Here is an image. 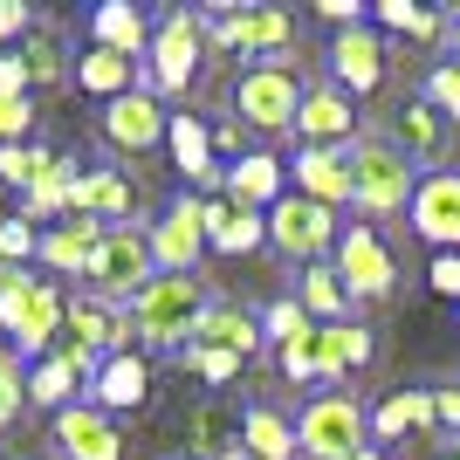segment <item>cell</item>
Masks as SVG:
<instances>
[{
	"label": "cell",
	"instance_id": "4fadbf2b",
	"mask_svg": "<svg viewBox=\"0 0 460 460\" xmlns=\"http://www.w3.org/2000/svg\"><path fill=\"white\" fill-rule=\"evenodd\" d=\"M296 131H303V145H330V152H350V145H358V103H350L337 83H316V90H303Z\"/></svg>",
	"mask_w": 460,
	"mask_h": 460
},
{
	"label": "cell",
	"instance_id": "7a4b0ae2",
	"mask_svg": "<svg viewBox=\"0 0 460 460\" xmlns=\"http://www.w3.org/2000/svg\"><path fill=\"white\" fill-rule=\"evenodd\" d=\"M412 186H420V165L405 152H392L385 137H358L350 145V207L358 213L392 220V213L412 207Z\"/></svg>",
	"mask_w": 460,
	"mask_h": 460
},
{
	"label": "cell",
	"instance_id": "f546056e",
	"mask_svg": "<svg viewBox=\"0 0 460 460\" xmlns=\"http://www.w3.org/2000/svg\"><path fill=\"white\" fill-rule=\"evenodd\" d=\"M76 83L90 96H103V103H117V96L137 90V62L131 56H111V49H90V56H76Z\"/></svg>",
	"mask_w": 460,
	"mask_h": 460
},
{
	"label": "cell",
	"instance_id": "6da1fadb",
	"mask_svg": "<svg viewBox=\"0 0 460 460\" xmlns=\"http://www.w3.org/2000/svg\"><path fill=\"white\" fill-rule=\"evenodd\" d=\"M207 288L192 275H152L145 296L131 303V337H145L152 350H186L199 337V316H207Z\"/></svg>",
	"mask_w": 460,
	"mask_h": 460
},
{
	"label": "cell",
	"instance_id": "277c9868",
	"mask_svg": "<svg viewBox=\"0 0 460 460\" xmlns=\"http://www.w3.org/2000/svg\"><path fill=\"white\" fill-rule=\"evenodd\" d=\"M62 323H69V303H62L56 282H35V275H21V269L0 282V330L14 337L21 358L49 350L62 337Z\"/></svg>",
	"mask_w": 460,
	"mask_h": 460
},
{
	"label": "cell",
	"instance_id": "2e32d148",
	"mask_svg": "<svg viewBox=\"0 0 460 460\" xmlns=\"http://www.w3.org/2000/svg\"><path fill=\"white\" fill-rule=\"evenodd\" d=\"M213 41H220V49H254V56H275V62H288L296 21H288L282 7H241V14H227L220 28H213Z\"/></svg>",
	"mask_w": 460,
	"mask_h": 460
},
{
	"label": "cell",
	"instance_id": "9a60e30c",
	"mask_svg": "<svg viewBox=\"0 0 460 460\" xmlns=\"http://www.w3.org/2000/svg\"><path fill=\"white\" fill-rule=\"evenodd\" d=\"M330 76H337V90H344L350 103H358V96H371V90L385 83V41L371 35L365 21L330 41Z\"/></svg>",
	"mask_w": 460,
	"mask_h": 460
},
{
	"label": "cell",
	"instance_id": "d4e9b609",
	"mask_svg": "<svg viewBox=\"0 0 460 460\" xmlns=\"http://www.w3.org/2000/svg\"><path fill=\"white\" fill-rule=\"evenodd\" d=\"M269 241V220L248 207H234V199H207V248L220 254H254Z\"/></svg>",
	"mask_w": 460,
	"mask_h": 460
},
{
	"label": "cell",
	"instance_id": "603a6c76",
	"mask_svg": "<svg viewBox=\"0 0 460 460\" xmlns=\"http://www.w3.org/2000/svg\"><path fill=\"white\" fill-rule=\"evenodd\" d=\"M103 220H83V213H69V220H62V227H49L35 241V261H49V269L56 275H83L90 269V254H96V241H103Z\"/></svg>",
	"mask_w": 460,
	"mask_h": 460
},
{
	"label": "cell",
	"instance_id": "e575fe53",
	"mask_svg": "<svg viewBox=\"0 0 460 460\" xmlns=\"http://www.w3.org/2000/svg\"><path fill=\"white\" fill-rule=\"evenodd\" d=\"M378 21H385V28H399V35H420V41H440L447 35V14L412 7V0H378Z\"/></svg>",
	"mask_w": 460,
	"mask_h": 460
},
{
	"label": "cell",
	"instance_id": "1f68e13d",
	"mask_svg": "<svg viewBox=\"0 0 460 460\" xmlns=\"http://www.w3.org/2000/svg\"><path fill=\"white\" fill-rule=\"evenodd\" d=\"M296 303L309 309V323H344V316H350V288L337 282V269H330V261H316V269H303Z\"/></svg>",
	"mask_w": 460,
	"mask_h": 460
},
{
	"label": "cell",
	"instance_id": "f6af8a7d",
	"mask_svg": "<svg viewBox=\"0 0 460 460\" xmlns=\"http://www.w3.org/2000/svg\"><path fill=\"white\" fill-rule=\"evenodd\" d=\"M433 426H447L460 440V385H440V392H433Z\"/></svg>",
	"mask_w": 460,
	"mask_h": 460
},
{
	"label": "cell",
	"instance_id": "ee69618b",
	"mask_svg": "<svg viewBox=\"0 0 460 460\" xmlns=\"http://www.w3.org/2000/svg\"><path fill=\"white\" fill-rule=\"evenodd\" d=\"M426 282H433V296H454V303H460V254H433Z\"/></svg>",
	"mask_w": 460,
	"mask_h": 460
},
{
	"label": "cell",
	"instance_id": "cb8c5ba5",
	"mask_svg": "<svg viewBox=\"0 0 460 460\" xmlns=\"http://www.w3.org/2000/svg\"><path fill=\"white\" fill-rule=\"evenodd\" d=\"M165 137H172V165L192 179V186H227V172L213 165V131L199 124L192 111H172V124H165Z\"/></svg>",
	"mask_w": 460,
	"mask_h": 460
},
{
	"label": "cell",
	"instance_id": "30bf717a",
	"mask_svg": "<svg viewBox=\"0 0 460 460\" xmlns=\"http://www.w3.org/2000/svg\"><path fill=\"white\" fill-rule=\"evenodd\" d=\"M405 227L420 234L433 254H460V172H454V165L420 172L412 207H405Z\"/></svg>",
	"mask_w": 460,
	"mask_h": 460
},
{
	"label": "cell",
	"instance_id": "5b68a950",
	"mask_svg": "<svg viewBox=\"0 0 460 460\" xmlns=\"http://www.w3.org/2000/svg\"><path fill=\"white\" fill-rule=\"evenodd\" d=\"M152 275H158V261H152V234H145V227H111L103 241H96V254H90V269H83V282H90L96 303H124V296L137 303Z\"/></svg>",
	"mask_w": 460,
	"mask_h": 460
},
{
	"label": "cell",
	"instance_id": "e0dca14e",
	"mask_svg": "<svg viewBox=\"0 0 460 460\" xmlns=\"http://www.w3.org/2000/svg\"><path fill=\"white\" fill-rule=\"evenodd\" d=\"M288 179H296V192L303 199H316V207H350V152H330V145H303L296 152V165H288Z\"/></svg>",
	"mask_w": 460,
	"mask_h": 460
},
{
	"label": "cell",
	"instance_id": "c3c4849f",
	"mask_svg": "<svg viewBox=\"0 0 460 460\" xmlns=\"http://www.w3.org/2000/svg\"><path fill=\"white\" fill-rule=\"evenodd\" d=\"M447 35H454V62H460V21H454V28H447Z\"/></svg>",
	"mask_w": 460,
	"mask_h": 460
},
{
	"label": "cell",
	"instance_id": "8fae6325",
	"mask_svg": "<svg viewBox=\"0 0 460 460\" xmlns=\"http://www.w3.org/2000/svg\"><path fill=\"white\" fill-rule=\"evenodd\" d=\"M207 248V199H172V207L152 220V261L158 275H186Z\"/></svg>",
	"mask_w": 460,
	"mask_h": 460
},
{
	"label": "cell",
	"instance_id": "ba28073f",
	"mask_svg": "<svg viewBox=\"0 0 460 460\" xmlns=\"http://www.w3.org/2000/svg\"><path fill=\"white\" fill-rule=\"evenodd\" d=\"M337 282L350 288V303H385L392 288H399V261H392V248H385V234L371 227V220H350L344 234H337Z\"/></svg>",
	"mask_w": 460,
	"mask_h": 460
},
{
	"label": "cell",
	"instance_id": "bcb514c9",
	"mask_svg": "<svg viewBox=\"0 0 460 460\" xmlns=\"http://www.w3.org/2000/svg\"><path fill=\"white\" fill-rule=\"evenodd\" d=\"M14 96H28V69L21 56H0V103H14Z\"/></svg>",
	"mask_w": 460,
	"mask_h": 460
},
{
	"label": "cell",
	"instance_id": "8992f818",
	"mask_svg": "<svg viewBox=\"0 0 460 460\" xmlns=\"http://www.w3.org/2000/svg\"><path fill=\"white\" fill-rule=\"evenodd\" d=\"M371 365V330L358 323H309L296 344H282V371L296 385L309 378H344V371Z\"/></svg>",
	"mask_w": 460,
	"mask_h": 460
},
{
	"label": "cell",
	"instance_id": "836d02e7",
	"mask_svg": "<svg viewBox=\"0 0 460 460\" xmlns=\"http://www.w3.org/2000/svg\"><path fill=\"white\" fill-rule=\"evenodd\" d=\"M28 399L49 405V412H69V405H76V371L62 365V358H41L35 378H28Z\"/></svg>",
	"mask_w": 460,
	"mask_h": 460
},
{
	"label": "cell",
	"instance_id": "f1b7e54d",
	"mask_svg": "<svg viewBox=\"0 0 460 460\" xmlns=\"http://www.w3.org/2000/svg\"><path fill=\"white\" fill-rule=\"evenodd\" d=\"M69 179H76V158L49 152V165L35 172V186L21 192V220L35 227V220H49V213H69Z\"/></svg>",
	"mask_w": 460,
	"mask_h": 460
},
{
	"label": "cell",
	"instance_id": "ab89813d",
	"mask_svg": "<svg viewBox=\"0 0 460 460\" xmlns=\"http://www.w3.org/2000/svg\"><path fill=\"white\" fill-rule=\"evenodd\" d=\"M41 165H49V152H41V145H35V152H28V145H0V179H7V186L28 192Z\"/></svg>",
	"mask_w": 460,
	"mask_h": 460
},
{
	"label": "cell",
	"instance_id": "4dcf8cb0",
	"mask_svg": "<svg viewBox=\"0 0 460 460\" xmlns=\"http://www.w3.org/2000/svg\"><path fill=\"white\" fill-rule=\"evenodd\" d=\"M426 426H433V392H392L371 412V440H405V433H426Z\"/></svg>",
	"mask_w": 460,
	"mask_h": 460
},
{
	"label": "cell",
	"instance_id": "681fc988",
	"mask_svg": "<svg viewBox=\"0 0 460 460\" xmlns=\"http://www.w3.org/2000/svg\"><path fill=\"white\" fill-rule=\"evenodd\" d=\"M358 460H385V454H378V447H365V454H358Z\"/></svg>",
	"mask_w": 460,
	"mask_h": 460
},
{
	"label": "cell",
	"instance_id": "7dc6e473",
	"mask_svg": "<svg viewBox=\"0 0 460 460\" xmlns=\"http://www.w3.org/2000/svg\"><path fill=\"white\" fill-rule=\"evenodd\" d=\"M28 7H21V0H0V41H14V35H28Z\"/></svg>",
	"mask_w": 460,
	"mask_h": 460
},
{
	"label": "cell",
	"instance_id": "44dd1931",
	"mask_svg": "<svg viewBox=\"0 0 460 460\" xmlns=\"http://www.w3.org/2000/svg\"><path fill=\"white\" fill-rule=\"evenodd\" d=\"M282 192H288V165H282L275 152H241V158L227 165V199H234V207L269 213Z\"/></svg>",
	"mask_w": 460,
	"mask_h": 460
},
{
	"label": "cell",
	"instance_id": "484cf974",
	"mask_svg": "<svg viewBox=\"0 0 460 460\" xmlns=\"http://www.w3.org/2000/svg\"><path fill=\"white\" fill-rule=\"evenodd\" d=\"M90 49H111V56H145L152 41H145V14H137L131 0H103L90 14Z\"/></svg>",
	"mask_w": 460,
	"mask_h": 460
},
{
	"label": "cell",
	"instance_id": "f907efd6",
	"mask_svg": "<svg viewBox=\"0 0 460 460\" xmlns=\"http://www.w3.org/2000/svg\"><path fill=\"white\" fill-rule=\"evenodd\" d=\"M7 275H14V269H7V261H0V282H7Z\"/></svg>",
	"mask_w": 460,
	"mask_h": 460
},
{
	"label": "cell",
	"instance_id": "816d5d0a",
	"mask_svg": "<svg viewBox=\"0 0 460 460\" xmlns=\"http://www.w3.org/2000/svg\"><path fill=\"white\" fill-rule=\"evenodd\" d=\"M227 460H248V454H227Z\"/></svg>",
	"mask_w": 460,
	"mask_h": 460
},
{
	"label": "cell",
	"instance_id": "4316f807",
	"mask_svg": "<svg viewBox=\"0 0 460 460\" xmlns=\"http://www.w3.org/2000/svg\"><path fill=\"white\" fill-rule=\"evenodd\" d=\"M241 454L248 460H303L296 454V420H282L275 405H254L241 420Z\"/></svg>",
	"mask_w": 460,
	"mask_h": 460
},
{
	"label": "cell",
	"instance_id": "3957f363",
	"mask_svg": "<svg viewBox=\"0 0 460 460\" xmlns=\"http://www.w3.org/2000/svg\"><path fill=\"white\" fill-rule=\"evenodd\" d=\"M371 447V420L350 392H316L296 412V454L303 460H358Z\"/></svg>",
	"mask_w": 460,
	"mask_h": 460
},
{
	"label": "cell",
	"instance_id": "ffe728a7",
	"mask_svg": "<svg viewBox=\"0 0 460 460\" xmlns=\"http://www.w3.org/2000/svg\"><path fill=\"white\" fill-rule=\"evenodd\" d=\"M152 392V365H145V350H111L90 378V405L96 412H124V405H145Z\"/></svg>",
	"mask_w": 460,
	"mask_h": 460
},
{
	"label": "cell",
	"instance_id": "52a82bcc",
	"mask_svg": "<svg viewBox=\"0 0 460 460\" xmlns=\"http://www.w3.org/2000/svg\"><path fill=\"white\" fill-rule=\"evenodd\" d=\"M269 248L275 254H288V261H303V269H316L323 254H337V213L330 207H316V199H303V192H282L269 213Z\"/></svg>",
	"mask_w": 460,
	"mask_h": 460
},
{
	"label": "cell",
	"instance_id": "8d00e7d4",
	"mask_svg": "<svg viewBox=\"0 0 460 460\" xmlns=\"http://www.w3.org/2000/svg\"><path fill=\"white\" fill-rule=\"evenodd\" d=\"M426 103H433L447 124H460V62H433V69H426Z\"/></svg>",
	"mask_w": 460,
	"mask_h": 460
},
{
	"label": "cell",
	"instance_id": "60d3db41",
	"mask_svg": "<svg viewBox=\"0 0 460 460\" xmlns=\"http://www.w3.org/2000/svg\"><path fill=\"white\" fill-rule=\"evenodd\" d=\"M21 69H28V83H56L62 76V49L49 35H35V41H28V56H21Z\"/></svg>",
	"mask_w": 460,
	"mask_h": 460
},
{
	"label": "cell",
	"instance_id": "d6986e66",
	"mask_svg": "<svg viewBox=\"0 0 460 460\" xmlns=\"http://www.w3.org/2000/svg\"><path fill=\"white\" fill-rule=\"evenodd\" d=\"M56 447H62V460H124V433H117L111 412H96V405L56 412Z\"/></svg>",
	"mask_w": 460,
	"mask_h": 460
},
{
	"label": "cell",
	"instance_id": "7402d4cb",
	"mask_svg": "<svg viewBox=\"0 0 460 460\" xmlns=\"http://www.w3.org/2000/svg\"><path fill=\"white\" fill-rule=\"evenodd\" d=\"M137 207V192L124 172H111V165H96V172H76L69 179V213H83V220H124V213Z\"/></svg>",
	"mask_w": 460,
	"mask_h": 460
},
{
	"label": "cell",
	"instance_id": "ac0fdd59",
	"mask_svg": "<svg viewBox=\"0 0 460 460\" xmlns=\"http://www.w3.org/2000/svg\"><path fill=\"white\" fill-rule=\"evenodd\" d=\"M165 103H158L152 90H131V96H117L111 111H103V137H111L117 152H152L158 137H165Z\"/></svg>",
	"mask_w": 460,
	"mask_h": 460
},
{
	"label": "cell",
	"instance_id": "83f0119b",
	"mask_svg": "<svg viewBox=\"0 0 460 460\" xmlns=\"http://www.w3.org/2000/svg\"><path fill=\"white\" fill-rule=\"evenodd\" d=\"M192 344L234 350V358L248 365V358H261V330H254V316H241V309H227V303H213L207 316H199V337H192Z\"/></svg>",
	"mask_w": 460,
	"mask_h": 460
},
{
	"label": "cell",
	"instance_id": "5bb4252c",
	"mask_svg": "<svg viewBox=\"0 0 460 460\" xmlns=\"http://www.w3.org/2000/svg\"><path fill=\"white\" fill-rule=\"evenodd\" d=\"M145 56H152V90L158 96H179L192 83V69H199V14H172L152 35Z\"/></svg>",
	"mask_w": 460,
	"mask_h": 460
},
{
	"label": "cell",
	"instance_id": "d590c367",
	"mask_svg": "<svg viewBox=\"0 0 460 460\" xmlns=\"http://www.w3.org/2000/svg\"><path fill=\"white\" fill-rule=\"evenodd\" d=\"M309 330V309L296 303V296H282V303H269V316H261V344H296Z\"/></svg>",
	"mask_w": 460,
	"mask_h": 460
},
{
	"label": "cell",
	"instance_id": "b9f144b4",
	"mask_svg": "<svg viewBox=\"0 0 460 460\" xmlns=\"http://www.w3.org/2000/svg\"><path fill=\"white\" fill-rule=\"evenodd\" d=\"M35 241H41V234L28 227L21 213H14V220H0V261H7V269H14V261H28V254H35Z\"/></svg>",
	"mask_w": 460,
	"mask_h": 460
},
{
	"label": "cell",
	"instance_id": "f35d334b",
	"mask_svg": "<svg viewBox=\"0 0 460 460\" xmlns=\"http://www.w3.org/2000/svg\"><path fill=\"white\" fill-rule=\"evenodd\" d=\"M179 358H186V365L199 371L207 385H234V378H241V358H234V350H213V344H186Z\"/></svg>",
	"mask_w": 460,
	"mask_h": 460
},
{
	"label": "cell",
	"instance_id": "d6a6232c",
	"mask_svg": "<svg viewBox=\"0 0 460 460\" xmlns=\"http://www.w3.org/2000/svg\"><path fill=\"white\" fill-rule=\"evenodd\" d=\"M62 330H76V344L96 350V358H111L117 337H131V323H117V309H111V303H96V296L69 303V323H62Z\"/></svg>",
	"mask_w": 460,
	"mask_h": 460
},
{
	"label": "cell",
	"instance_id": "7c38bea8",
	"mask_svg": "<svg viewBox=\"0 0 460 460\" xmlns=\"http://www.w3.org/2000/svg\"><path fill=\"white\" fill-rule=\"evenodd\" d=\"M385 145H392V152H405L412 158V165H433V172H440V158H447V145H454V124H447L440 111H433V103H426V96H405L399 111H392V131H385Z\"/></svg>",
	"mask_w": 460,
	"mask_h": 460
},
{
	"label": "cell",
	"instance_id": "74e56055",
	"mask_svg": "<svg viewBox=\"0 0 460 460\" xmlns=\"http://www.w3.org/2000/svg\"><path fill=\"white\" fill-rule=\"evenodd\" d=\"M21 405H28V371H21V350L0 344V426L14 420Z\"/></svg>",
	"mask_w": 460,
	"mask_h": 460
},
{
	"label": "cell",
	"instance_id": "7bdbcfd3",
	"mask_svg": "<svg viewBox=\"0 0 460 460\" xmlns=\"http://www.w3.org/2000/svg\"><path fill=\"white\" fill-rule=\"evenodd\" d=\"M28 131H35V103H28V96L0 103V145H21Z\"/></svg>",
	"mask_w": 460,
	"mask_h": 460
},
{
	"label": "cell",
	"instance_id": "9c48e42d",
	"mask_svg": "<svg viewBox=\"0 0 460 460\" xmlns=\"http://www.w3.org/2000/svg\"><path fill=\"white\" fill-rule=\"evenodd\" d=\"M234 111L254 131H296V111H303V83H296V62H254L241 90H234Z\"/></svg>",
	"mask_w": 460,
	"mask_h": 460
}]
</instances>
